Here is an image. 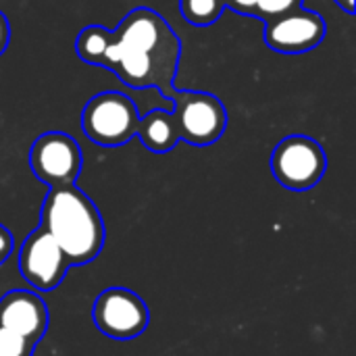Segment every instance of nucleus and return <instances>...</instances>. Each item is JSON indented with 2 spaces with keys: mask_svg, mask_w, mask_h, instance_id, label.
I'll list each match as a JSON object with an SVG mask.
<instances>
[{
  "mask_svg": "<svg viewBox=\"0 0 356 356\" xmlns=\"http://www.w3.org/2000/svg\"><path fill=\"white\" fill-rule=\"evenodd\" d=\"M179 58L181 40L173 27L154 8L138 6L111 29L98 67L113 71L127 88H156L163 98H169Z\"/></svg>",
  "mask_w": 356,
  "mask_h": 356,
  "instance_id": "nucleus-1",
  "label": "nucleus"
},
{
  "mask_svg": "<svg viewBox=\"0 0 356 356\" xmlns=\"http://www.w3.org/2000/svg\"><path fill=\"white\" fill-rule=\"evenodd\" d=\"M40 225L54 238L71 267L98 259L104 246V223L94 200L75 184L50 188Z\"/></svg>",
  "mask_w": 356,
  "mask_h": 356,
  "instance_id": "nucleus-2",
  "label": "nucleus"
},
{
  "mask_svg": "<svg viewBox=\"0 0 356 356\" xmlns=\"http://www.w3.org/2000/svg\"><path fill=\"white\" fill-rule=\"evenodd\" d=\"M140 113L136 102L123 92H100L81 111V131L98 146L117 148L136 138Z\"/></svg>",
  "mask_w": 356,
  "mask_h": 356,
  "instance_id": "nucleus-3",
  "label": "nucleus"
},
{
  "mask_svg": "<svg viewBox=\"0 0 356 356\" xmlns=\"http://www.w3.org/2000/svg\"><path fill=\"white\" fill-rule=\"evenodd\" d=\"M269 165L273 177L286 190L307 192L323 179L327 171V156L317 140L302 134H292L277 142Z\"/></svg>",
  "mask_w": 356,
  "mask_h": 356,
  "instance_id": "nucleus-4",
  "label": "nucleus"
},
{
  "mask_svg": "<svg viewBox=\"0 0 356 356\" xmlns=\"http://www.w3.org/2000/svg\"><path fill=\"white\" fill-rule=\"evenodd\" d=\"M179 127V140L192 146L215 144L227 129V108L209 92L175 90L169 94Z\"/></svg>",
  "mask_w": 356,
  "mask_h": 356,
  "instance_id": "nucleus-5",
  "label": "nucleus"
},
{
  "mask_svg": "<svg viewBox=\"0 0 356 356\" xmlns=\"http://www.w3.org/2000/svg\"><path fill=\"white\" fill-rule=\"evenodd\" d=\"M29 167L48 188L75 184L83 167L81 148L65 131L40 134L29 148Z\"/></svg>",
  "mask_w": 356,
  "mask_h": 356,
  "instance_id": "nucleus-6",
  "label": "nucleus"
},
{
  "mask_svg": "<svg viewBox=\"0 0 356 356\" xmlns=\"http://www.w3.org/2000/svg\"><path fill=\"white\" fill-rule=\"evenodd\" d=\"M92 319L100 334L113 340H134L146 332L150 313L136 292L115 286L98 294L92 307Z\"/></svg>",
  "mask_w": 356,
  "mask_h": 356,
  "instance_id": "nucleus-7",
  "label": "nucleus"
},
{
  "mask_svg": "<svg viewBox=\"0 0 356 356\" xmlns=\"http://www.w3.org/2000/svg\"><path fill=\"white\" fill-rule=\"evenodd\" d=\"M17 267L21 277L38 292H50L65 280L69 261L54 238L40 225L21 244Z\"/></svg>",
  "mask_w": 356,
  "mask_h": 356,
  "instance_id": "nucleus-8",
  "label": "nucleus"
},
{
  "mask_svg": "<svg viewBox=\"0 0 356 356\" xmlns=\"http://www.w3.org/2000/svg\"><path fill=\"white\" fill-rule=\"evenodd\" d=\"M325 35L327 25L323 17L302 6L265 21V44L282 54L311 52Z\"/></svg>",
  "mask_w": 356,
  "mask_h": 356,
  "instance_id": "nucleus-9",
  "label": "nucleus"
},
{
  "mask_svg": "<svg viewBox=\"0 0 356 356\" xmlns=\"http://www.w3.org/2000/svg\"><path fill=\"white\" fill-rule=\"evenodd\" d=\"M48 321V307L33 292L13 290L0 298V327L33 346L44 338Z\"/></svg>",
  "mask_w": 356,
  "mask_h": 356,
  "instance_id": "nucleus-10",
  "label": "nucleus"
},
{
  "mask_svg": "<svg viewBox=\"0 0 356 356\" xmlns=\"http://www.w3.org/2000/svg\"><path fill=\"white\" fill-rule=\"evenodd\" d=\"M140 142L146 150L154 154L171 152L179 142V127L171 108H152L144 117H140L138 134Z\"/></svg>",
  "mask_w": 356,
  "mask_h": 356,
  "instance_id": "nucleus-11",
  "label": "nucleus"
},
{
  "mask_svg": "<svg viewBox=\"0 0 356 356\" xmlns=\"http://www.w3.org/2000/svg\"><path fill=\"white\" fill-rule=\"evenodd\" d=\"M108 33L111 29H106L104 25H86L75 40V52L77 56L88 63V65H100L102 54L106 50L108 44Z\"/></svg>",
  "mask_w": 356,
  "mask_h": 356,
  "instance_id": "nucleus-12",
  "label": "nucleus"
},
{
  "mask_svg": "<svg viewBox=\"0 0 356 356\" xmlns=\"http://www.w3.org/2000/svg\"><path fill=\"white\" fill-rule=\"evenodd\" d=\"M179 10L188 23L209 27L223 15L225 0H179Z\"/></svg>",
  "mask_w": 356,
  "mask_h": 356,
  "instance_id": "nucleus-13",
  "label": "nucleus"
},
{
  "mask_svg": "<svg viewBox=\"0 0 356 356\" xmlns=\"http://www.w3.org/2000/svg\"><path fill=\"white\" fill-rule=\"evenodd\" d=\"M298 6H302V0H259L252 17H257L261 21H269V19L280 17L288 10H294Z\"/></svg>",
  "mask_w": 356,
  "mask_h": 356,
  "instance_id": "nucleus-14",
  "label": "nucleus"
},
{
  "mask_svg": "<svg viewBox=\"0 0 356 356\" xmlns=\"http://www.w3.org/2000/svg\"><path fill=\"white\" fill-rule=\"evenodd\" d=\"M33 344L0 327V356H31Z\"/></svg>",
  "mask_w": 356,
  "mask_h": 356,
  "instance_id": "nucleus-15",
  "label": "nucleus"
},
{
  "mask_svg": "<svg viewBox=\"0 0 356 356\" xmlns=\"http://www.w3.org/2000/svg\"><path fill=\"white\" fill-rule=\"evenodd\" d=\"M13 246H15V242H13V236H10V232L4 227V225H0V265L10 257V252H13Z\"/></svg>",
  "mask_w": 356,
  "mask_h": 356,
  "instance_id": "nucleus-16",
  "label": "nucleus"
},
{
  "mask_svg": "<svg viewBox=\"0 0 356 356\" xmlns=\"http://www.w3.org/2000/svg\"><path fill=\"white\" fill-rule=\"evenodd\" d=\"M257 2L259 0H225V8H232L236 13H242L246 17H252Z\"/></svg>",
  "mask_w": 356,
  "mask_h": 356,
  "instance_id": "nucleus-17",
  "label": "nucleus"
},
{
  "mask_svg": "<svg viewBox=\"0 0 356 356\" xmlns=\"http://www.w3.org/2000/svg\"><path fill=\"white\" fill-rule=\"evenodd\" d=\"M8 42H10V23H8L6 15L0 10V56L8 48Z\"/></svg>",
  "mask_w": 356,
  "mask_h": 356,
  "instance_id": "nucleus-18",
  "label": "nucleus"
},
{
  "mask_svg": "<svg viewBox=\"0 0 356 356\" xmlns=\"http://www.w3.org/2000/svg\"><path fill=\"white\" fill-rule=\"evenodd\" d=\"M342 10H346L348 15H353L355 13V0H334Z\"/></svg>",
  "mask_w": 356,
  "mask_h": 356,
  "instance_id": "nucleus-19",
  "label": "nucleus"
}]
</instances>
